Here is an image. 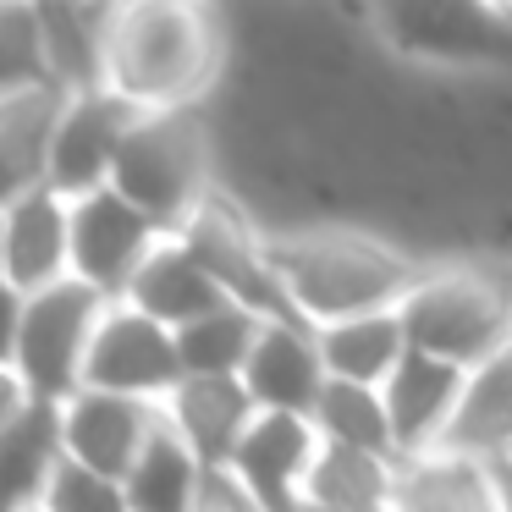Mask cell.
I'll return each instance as SVG.
<instances>
[{
  "label": "cell",
  "mask_w": 512,
  "mask_h": 512,
  "mask_svg": "<svg viewBox=\"0 0 512 512\" xmlns=\"http://www.w3.org/2000/svg\"><path fill=\"white\" fill-rule=\"evenodd\" d=\"M270 265L298 309L303 325H342L364 314H391L402 309L419 276L413 254H402L386 237L353 232V226H309V232H270Z\"/></svg>",
  "instance_id": "obj_1"
},
{
  "label": "cell",
  "mask_w": 512,
  "mask_h": 512,
  "mask_svg": "<svg viewBox=\"0 0 512 512\" xmlns=\"http://www.w3.org/2000/svg\"><path fill=\"white\" fill-rule=\"evenodd\" d=\"M221 23L188 0H122L105 34V89L133 111H199L221 72Z\"/></svg>",
  "instance_id": "obj_2"
},
{
  "label": "cell",
  "mask_w": 512,
  "mask_h": 512,
  "mask_svg": "<svg viewBox=\"0 0 512 512\" xmlns=\"http://www.w3.org/2000/svg\"><path fill=\"white\" fill-rule=\"evenodd\" d=\"M111 298H100L83 281H56L34 298H12L6 314V380L28 391L34 402H72L83 391L89 347L100 331Z\"/></svg>",
  "instance_id": "obj_3"
},
{
  "label": "cell",
  "mask_w": 512,
  "mask_h": 512,
  "mask_svg": "<svg viewBox=\"0 0 512 512\" xmlns=\"http://www.w3.org/2000/svg\"><path fill=\"white\" fill-rule=\"evenodd\" d=\"M210 177H215V149L199 111H149L138 116L133 138H127L111 188L177 237L215 199Z\"/></svg>",
  "instance_id": "obj_4"
},
{
  "label": "cell",
  "mask_w": 512,
  "mask_h": 512,
  "mask_svg": "<svg viewBox=\"0 0 512 512\" xmlns=\"http://www.w3.org/2000/svg\"><path fill=\"white\" fill-rule=\"evenodd\" d=\"M397 314L413 353H430L463 375L512 347V303L485 265H430Z\"/></svg>",
  "instance_id": "obj_5"
},
{
  "label": "cell",
  "mask_w": 512,
  "mask_h": 512,
  "mask_svg": "<svg viewBox=\"0 0 512 512\" xmlns=\"http://www.w3.org/2000/svg\"><path fill=\"white\" fill-rule=\"evenodd\" d=\"M182 380L188 375H182L177 331H166L160 320L138 314L133 303H111L100 331H94L83 391H111V397H133V402L166 408Z\"/></svg>",
  "instance_id": "obj_6"
},
{
  "label": "cell",
  "mask_w": 512,
  "mask_h": 512,
  "mask_svg": "<svg viewBox=\"0 0 512 512\" xmlns=\"http://www.w3.org/2000/svg\"><path fill=\"white\" fill-rule=\"evenodd\" d=\"M177 237L199 254V265L210 270L215 287L232 303L254 309L259 320H298V309L287 303V292H281V281H276V265H270V232H259L254 221H243L221 193H215Z\"/></svg>",
  "instance_id": "obj_7"
},
{
  "label": "cell",
  "mask_w": 512,
  "mask_h": 512,
  "mask_svg": "<svg viewBox=\"0 0 512 512\" xmlns=\"http://www.w3.org/2000/svg\"><path fill=\"white\" fill-rule=\"evenodd\" d=\"M166 237H171L166 226H155L116 188L72 199V281H83V287H94L100 298L122 303L127 292H133L144 259L155 254Z\"/></svg>",
  "instance_id": "obj_8"
},
{
  "label": "cell",
  "mask_w": 512,
  "mask_h": 512,
  "mask_svg": "<svg viewBox=\"0 0 512 512\" xmlns=\"http://www.w3.org/2000/svg\"><path fill=\"white\" fill-rule=\"evenodd\" d=\"M138 116L144 111H133L127 100H116L111 89L72 94L67 116H61V133H56V149H50L45 188H56L61 199H89V193L111 188Z\"/></svg>",
  "instance_id": "obj_9"
},
{
  "label": "cell",
  "mask_w": 512,
  "mask_h": 512,
  "mask_svg": "<svg viewBox=\"0 0 512 512\" xmlns=\"http://www.w3.org/2000/svg\"><path fill=\"white\" fill-rule=\"evenodd\" d=\"M0 265H6V298H34L56 281H72V199L45 182L6 193Z\"/></svg>",
  "instance_id": "obj_10"
},
{
  "label": "cell",
  "mask_w": 512,
  "mask_h": 512,
  "mask_svg": "<svg viewBox=\"0 0 512 512\" xmlns=\"http://www.w3.org/2000/svg\"><path fill=\"white\" fill-rule=\"evenodd\" d=\"M166 424V408L133 397H111V391H78L72 402H61V446L67 463L89 468L100 479L122 485L133 474V463L144 457V446L155 441V430Z\"/></svg>",
  "instance_id": "obj_11"
},
{
  "label": "cell",
  "mask_w": 512,
  "mask_h": 512,
  "mask_svg": "<svg viewBox=\"0 0 512 512\" xmlns=\"http://www.w3.org/2000/svg\"><path fill=\"white\" fill-rule=\"evenodd\" d=\"M314 457H320V430H314V419L259 413L226 474L243 485V496L254 501L259 512H303V490H309Z\"/></svg>",
  "instance_id": "obj_12"
},
{
  "label": "cell",
  "mask_w": 512,
  "mask_h": 512,
  "mask_svg": "<svg viewBox=\"0 0 512 512\" xmlns=\"http://www.w3.org/2000/svg\"><path fill=\"white\" fill-rule=\"evenodd\" d=\"M67 463L61 446V408L34 402L17 380H6L0 402V474H6V512H39L50 479Z\"/></svg>",
  "instance_id": "obj_13"
},
{
  "label": "cell",
  "mask_w": 512,
  "mask_h": 512,
  "mask_svg": "<svg viewBox=\"0 0 512 512\" xmlns=\"http://www.w3.org/2000/svg\"><path fill=\"white\" fill-rule=\"evenodd\" d=\"M243 386L254 397L259 413H287V419H314L325 386H331V369L320 358V336L314 325L298 320H270L259 336L254 358L243 369Z\"/></svg>",
  "instance_id": "obj_14"
},
{
  "label": "cell",
  "mask_w": 512,
  "mask_h": 512,
  "mask_svg": "<svg viewBox=\"0 0 512 512\" xmlns=\"http://www.w3.org/2000/svg\"><path fill=\"white\" fill-rule=\"evenodd\" d=\"M468 375L430 353H413L397 364V375L380 386L391 413V435H397V457H424V452H441L446 435H452L457 419V402H463Z\"/></svg>",
  "instance_id": "obj_15"
},
{
  "label": "cell",
  "mask_w": 512,
  "mask_h": 512,
  "mask_svg": "<svg viewBox=\"0 0 512 512\" xmlns=\"http://www.w3.org/2000/svg\"><path fill=\"white\" fill-rule=\"evenodd\" d=\"M259 408L248 397L243 380H182L166 402V424L199 452V463L210 474H226L243 446V435L254 430Z\"/></svg>",
  "instance_id": "obj_16"
},
{
  "label": "cell",
  "mask_w": 512,
  "mask_h": 512,
  "mask_svg": "<svg viewBox=\"0 0 512 512\" xmlns=\"http://www.w3.org/2000/svg\"><path fill=\"white\" fill-rule=\"evenodd\" d=\"M122 303H133L138 314L160 320L166 331H188L193 320L215 314L221 303H232V298L215 287V276L199 265V254H193L182 237H166V243L144 259V270H138L133 292H127Z\"/></svg>",
  "instance_id": "obj_17"
},
{
  "label": "cell",
  "mask_w": 512,
  "mask_h": 512,
  "mask_svg": "<svg viewBox=\"0 0 512 512\" xmlns=\"http://www.w3.org/2000/svg\"><path fill=\"white\" fill-rule=\"evenodd\" d=\"M391 512H501V474L457 452L402 457Z\"/></svg>",
  "instance_id": "obj_18"
},
{
  "label": "cell",
  "mask_w": 512,
  "mask_h": 512,
  "mask_svg": "<svg viewBox=\"0 0 512 512\" xmlns=\"http://www.w3.org/2000/svg\"><path fill=\"white\" fill-rule=\"evenodd\" d=\"M441 452L474 457L485 468L512 463V347H501L490 364L468 369L463 402H457L452 435H446Z\"/></svg>",
  "instance_id": "obj_19"
},
{
  "label": "cell",
  "mask_w": 512,
  "mask_h": 512,
  "mask_svg": "<svg viewBox=\"0 0 512 512\" xmlns=\"http://www.w3.org/2000/svg\"><path fill=\"white\" fill-rule=\"evenodd\" d=\"M67 100L72 94L61 89V83L0 94V171H6V193H23V188H39V182H45L61 116H67Z\"/></svg>",
  "instance_id": "obj_20"
},
{
  "label": "cell",
  "mask_w": 512,
  "mask_h": 512,
  "mask_svg": "<svg viewBox=\"0 0 512 512\" xmlns=\"http://www.w3.org/2000/svg\"><path fill=\"white\" fill-rule=\"evenodd\" d=\"M45 23L50 78L67 94L105 89V34H111V6H78V0H39Z\"/></svg>",
  "instance_id": "obj_21"
},
{
  "label": "cell",
  "mask_w": 512,
  "mask_h": 512,
  "mask_svg": "<svg viewBox=\"0 0 512 512\" xmlns=\"http://www.w3.org/2000/svg\"><path fill=\"white\" fill-rule=\"evenodd\" d=\"M122 490L133 512H199L204 490H210V468L171 424H160L144 457L133 463V474L122 479Z\"/></svg>",
  "instance_id": "obj_22"
},
{
  "label": "cell",
  "mask_w": 512,
  "mask_h": 512,
  "mask_svg": "<svg viewBox=\"0 0 512 512\" xmlns=\"http://www.w3.org/2000/svg\"><path fill=\"white\" fill-rule=\"evenodd\" d=\"M320 358L331 369V380L347 386H386L397 375V364L408 358V331L402 314H364V320H342V325H320Z\"/></svg>",
  "instance_id": "obj_23"
},
{
  "label": "cell",
  "mask_w": 512,
  "mask_h": 512,
  "mask_svg": "<svg viewBox=\"0 0 512 512\" xmlns=\"http://www.w3.org/2000/svg\"><path fill=\"white\" fill-rule=\"evenodd\" d=\"M270 320H259L243 303H221L215 314L193 320L188 331H177V353H182V375L188 380H243L248 358H254L259 336Z\"/></svg>",
  "instance_id": "obj_24"
},
{
  "label": "cell",
  "mask_w": 512,
  "mask_h": 512,
  "mask_svg": "<svg viewBox=\"0 0 512 512\" xmlns=\"http://www.w3.org/2000/svg\"><path fill=\"white\" fill-rule=\"evenodd\" d=\"M314 430H320L325 446H347V452H369V457H397V435H391V413L386 397L375 386H347V380H331L314 408Z\"/></svg>",
  "instance_id": "obj_25"
},
{
  "label": "cell",
  "mask_w": 512,
  "mask_h": 512,
  "mask_svg": "<svg viewBox=\"0 0 512 512\" xmlns=\"http://www.w3.org/2000/svg\"><path fill=\"white\" fill-rule=\"evenodd\" d=\"M50 78L45 56V23H39V0H6L0 6V94L39 89Z\"/></svg>",
  "instance_id": "obj_26"
},
{
  "label": "cell",
  "mask_w": 512,
  "mask_h": 512,
  "mask_svg": "<svg viewBox=\"0 0 512 512\" xmlns=\"http://www.w3.org/2000/svg\"><path fill=\"white\" fill-rule=\"evenodd\" d=\"M45 512H133L127 490L116 479H100L78 463H61V474L45 490Z\"/></svg>",
  "instance_id": "obj_27"
},
{
  "label": "cell",
  "mask_w": 512,
  "mask_h": 512,
  "mask_svg": "<svg viewBox=\"0 0 512 512\" xmlns=\"http://www.w3.org/2000/svg\"><path fill=\"white\" fill-rule=\"evenodd\" d=\"M479 265L490 270V281H496V287L507 292V303H512V259H479Z\"/></svg>",
  "instance_id": "obj_28"
},
{
  "label": "cell",
  "mask_w": 512,
  "mask_h": 512,
  "mask_svg": "<svg viewBox=\"0 0 512 512\" xmlns=\"http://www.w3.org/2000/svg\"><path fill=\"white\" fill-rule=\"evenodd\" d=\"M501 474V512H512V468H496Z\"/></svg>",
  "instance_id": "obj_29"
},
{
  "label": "cell",
  "mask_w": 512,
  "mask_h": 512,
  "mask_svg": "<svg viewBox=\"0 0 512 512\" xmlns=\"http://www.w3.org/2000/svg\"><path fill=\"white\" fill-rule=\"evenodd\" d=\"M39 512H45V507H39Z\"/></svg>",
  "instance_id": "obj_30"
},
{
  "label": "cell",
  "mask_w": 512,
  "mask_h": 512,
  "mask_svg": "<svg viewBox=\"0 0 512 512\" xmlns=\"http://www.w3.org/2000/svg\"><path fill=\"white\" fill-rule=\"evenodd\" d=\"M507 468H512V463H507Z\"/></svg>",
  "instance_id": "obj_31"
}]
</instances>
